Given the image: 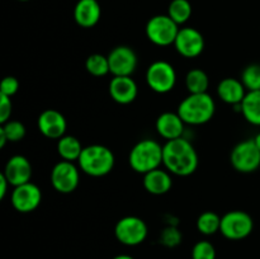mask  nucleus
<instances>
[{"label":"nucleus","instance_id":"nucleus-1","mask_svg":"<svg viewBox=\"0 0 260 259\" xmlns=\"http://www.w3.org/2000/svg\"><path fill=\"white\" fill-rule=\"evenodd\" d=\"M200 164L197 150L185 137L169 140L162 145V165L177 177H189Z\"/></svg>","mask_w":260,"mask_h":259},{"label":"nucleus","instance_id":"nucleus-2","mask_svg":"<svg viewBox=\"0 0 260 259\" xmlns=\"http://www.w3.org/2000/svg\"><path fill=\"white\" fill-rule=\"evenodd\" d=\"M177 112L185 124L201 126L213 118L216 103L208 93L189 94L180 102Z\"/></svg>","mask_w":260,"mask_h":259},{"label":"nucleus","instance_id":"nucleus-3","mask_svg":"<svg viewBox=\"0 0 260 259\" xmlns=\"http://www.w3.org/2000/svg\"><path fill=\"white\" fill-rule=\"evenodd\" d=\"M116 157L109 147L101 144H93L83 149L78 160L79 168L89 177L99 178L113 170Z\"/></svg>","mask_w":260,"mask_h":259},{"label":"nucleus","instance_id":"nucleus-4","mask_svg":"<svg viewBox=\"0 0 260 259\" xmlns=\"http://www.w3.org/2000/svg\"><path fill=\"white\" fill-rule=\"evenodd\" d=\"M128 164L139 174L157 169L162 164V146L156 140H140L129 151Z\"/></svg>","mask_w":260,"mask_h":259},{"label":"nucleus","instance_id":"nucleus-5","mask_svg":"<svg viewBox=\"0 0 260 259\" xmlns=\"http://www.w3.org/2000/svg\"><path fill=\"white\" fill-rule=\"evenodd\" d=\"M179 25L168 14L154 15L146 23L145 33L147 40L159 47H168L174 45L179 32Z\"/></svg>","mask_w":260,"mask_h":259},{"label":"nucleus","instance_id":"nucleus-6","mask_svg":"<svg viewBox=\"0 0 260 259\" xmlns=\"http://www.w3.org/2000/svg\"><path fill=\"white\" fill-rule=\"evenodd\" d=\"M146 83L152 91L157 94L170 93L177 84V71L174 66L164 60L150 63L146 70Z\"/></svg>","mask_w":260,"mask_h":259},{"label":"nucleus","instance_id":"nucleus-7","mask_svg":"<svg viewBox=\"0 0 260 259\" xmlns=\"http://www.w3.org/2000/svg\"><path fill=\"white\" fill-rule=\"evenodd\" d=\"M230 163L239 173L249 174L260 168V150L254 139H246L238 142L231 150Z\"/></svg>","mask_w":260,"mask_h":259},{"label":"nucleus","instance_id":"nucleus-8","mask_svg":"<svg viewBox=\"0 0 260 259\" xmlns=\"http://www.w3.org/2000/svg\"><path fill=\"white\" fill-rule=\"evenodd\" d=\"M254 230V220L241 210L229 211L221 217L220 233L229 240H243Z\"/></svg>","mask_w":260,"mask_h":259},{"label":"nucleus","instance_id":"nucleus-9","mask_svg":"<svg viewBox=\"0 0 260 259\" xmlns=\"http://www.w3.org/2000/svg\"><path fill=\"white\" fill-rule=\"evenodd\" d=\"M149 234L146 222L137 216H124L114 226V236L121 244L136 246L144 243Z\"/></svg>","mask_w":260,"mask_h":259},{"label":"nucleus","instance_id":"nucleus-10","mask_svg":"<svg viewBox=\"0 0 260 259\" xmlns=\"http://www.w3.org/2000/svg\"><path fill=\"white\" fill-rule=\"evenodd\" d=\"M50 179L56 192L62 195L73 193L80 183V168L76 167L74 161L61 160L53 165Z\"/></svg>","mask_w":260,"mask_h":259},{"label":"nucleus","instance_id":"nucleus-11","mask_svg":"<svg viewBox=\"0 0 260 259\" xmlns=\"http://www.w3.org/2000/svg\"><path fill=\"white\" fill-rule=\"evenodd\" d=\"M13 208L20 213H30L40 207L42 202V190L32 182L14 187L10 195Z\"/></svg>","mask_w":260,"mask_h":259},{"label":"nucleus","instance_id":"nucleus-12","mask_svg":"<svg viewBox=\"0 0 260 259\" xmlns=\"http://www.w3.org/2000/svg\"><path fill=\"white\" fill-rule=\"evenodd\" d=\"M109 70L113 76H131L136 71L139 58L129 46H117L109 52Z\"/></svg>","mask_w":260,"mask_h":259},{"label":"nucleus","instance_id":"nucleus-13","mask_svg":"<svg viewBox=\"0 0 260 259\" xmlns=\"http://www.w3.org/2000/svg\"><path fill=\"white\" fill-rule=\"evenodd\" d=\"M205 37L193 27H183L178 32L174 47L180 56L185 58L198 57L205 51Z\"/></svg>","mask_w":260,"mask_h":259},{"label":"nucleus","instance_id":"nucleus-14","mask_svg":"<svg viewBox=\"0 0 260 259\" xmlns=\"http://www.w3.org/2000/svg\"><path fill=\"white\" fill-rule=\"evenodd\" d=\"M38 131L45 137L58 140L65 136L68 122L65 116L57 109H45L37 118Z\"/></svg>","mask_w":260,"mask_h":259},{"label":"nucleus","instance_id":"nucleus-15","mask_svg":"<svg viewBox=\"0 0 260 259\" xmlns=\"http://www.w3.org/2000/svg\"><path fill=\"white\" fill-rule=\"evenodd\" d=\"M32 174V164L23 155H13L12 157H9L5 163L4 172H3V175L13 187L30 182Z\"/></svg>","mask_w":260,"mask_h":259},{"label":"nucleus","instance_id":"nucleus-16","mask_svg":"<svg viewBox=\"0 0 260 259\" xmlns=\"http://www.w3.org/2000/svg\"><path fill=\"white\" fill-rule=\"evenodd\" d=\"M108 91L116 103L126 106L135 102L139 94V86L131 76H113L109 81Z\"/></svg>","mask_w":260,"mask_h":259},{"label":"nucleus","instance_id":"nucleus-17","mask_svg":"<svg viewBox=\"0 0 260 259\" xmlns=\"http://www.w3.org/2000/svg\"><path fill=\"white\" fill-rule=\"evenodd\" d=\"M155 128L160 137L169 141V140L179 139L184 134L185 123L178 112H164L157 117L155 122Z\"/></svg>","mask_w":260,"mask_h":259},{"label":"nucleus","instance_id":"nucleus-18","mask_svg":"<svg viewBox=\"0 0 260 259\" xmlns=\"http://www.w3.org/2000/svg\"><path fill=\"white\" fill-rule=\"evenodd\" d=\"M102 17V8L98 0H79L74 8V19L81 28H93Z\"/></svg>","mask_w":260,"mask_h":259},{"label":"nucleus","instance_id":"nucleus-19","mask_svg":"<svg viewBox=\"0 0 260 259\" xmlns=\"http://www.w3.org/2000/svg\"><path fill=\"white\" fill-rule=\"evenodd\" d=\"M144 188L146 192L154 196H162L169 192L173 187V178L172 173L168 172L167 169H157L151 170V172L144 174V180H142Z\"/></svg>","mask_w":260,"mask_h":259},{"label":"nucleus","instance_id":"nucleus-20","mask_svg":"<svg viewBox=\"0 0 260 259\" xmlns=\"http://www.w3.org/2000/svg\"><path fill=\"white\" fill-rule=\"evenodd\" d=\"M246 93H248V90L244 86L243 81L239 80V79L225 78L217 85L218 98L225 103L231 104V106L241 104Z\"/></svg>","mask_w":260,"mask_h":259},{"label":"nucleus","instance_id":"nucleus-21","mask_svg":"<svg viewBox=\"0 0 260 259\" xmlns=\"http://www.w3.org/2000/svg\"><path fill=\"white\" fill-rule=\"evenodd\" d=\"M84 146L81 145L80 140L76 139L71 135H65L61 139L57 140L56 150H57L58 156L66 161H78L83 152Z\"/></svg>","mask_w":260,"mask_h":259},{"label":"nucleus","instance_id":"nucleus-22","mask_svg":"<svg viewBox=\"0 0 260 259\" xmlns=\"http://www.w3.org/2000/svg\"><path fill=\"white\" fill-rule=\"evenodd\" d=\"M241 114L250 124L260 126V90L246 93L241 102Z\"/></svg>","mask_w":260,"mask_h":259},{"label":"nucleus","instance_id":"nucleus-23","mask_svg":"<svg viewBox=\"0 0 260 259\" xmlns=\"http://www.w3.org/2000/svg\"><path fill=\"white\" fill-rule=\"evenodd\" d=\"M185 86L189 94L207 93L210 86V79L202 69H192L185 75Z\"/></svg>","mask_w":260,"mask_h":259},{"label":"nucleus","instance_id":"nucleus-24","mask_svg":"<svg viewBox=\"0 0 260 259\" xmlns=\"http://www.w3.org/2000/svg\"><path fill=\"white\" fill-rule=\"evenodd\" d=\"M221 229V217L213 211H205L197 218V230L202 235H215Z\"/></svg>","mask_w":260,"mask_h":259},{"label":"nucleus","instance_id":"nucleus-25","mask_svg":"<svg viewBox=\"0 0 260 259\" xmlns=\"http://www.w3.org/2000/svg\"><path fill=\"white\" fill-rule=\"evenodd\" d=\"M192 4L188 0H172L168 7V15L178 25L187 23L192 15Z\"/></svg>","mask_w":260,"mask_h":259},{"label":"nucleus","instance_id":"nucleus-26","mask_svg":"<svg viewBox=\"0 0 260 259\" xmlns=\"http://www.w3.org/2000/svg\"><path fill=\"white\" fill-rule=\"evenodd\" d=\"M85 69L90 75L95 76V78L106 76L107 74L111 73L108 56H104L102 53H91L86 58Z\"/></svg>","mask_w":260,"mask_h":259},{"label":"nucleus","instance_id":"nucleus-27","mask_svg":"<svg viewBox=\"0 0 260 259\" xmlns=\"http://www.w3.org/2000/svg\"><path fill=\"white\" fill-rule=\"evenodd\" d=\"M241 81L248 91L260 90V63H250L241 73Z\"/></svg>","mask_w":260,"mask_h":259},{"label":"nucleus","instance_id":"nucleus-28","mask_svg":"<svg viewBox=\"0 0 260 259\" xmlns=\"http://www.w3.org/2000/svg\"><path fill=\"white\" fill-rule=\"evenodd\" d=\"M182 240V231L178 229V225H167L160 233L159 241L165 248H177Z\"/></svg>","mask_w":260,"mask_h":259},{"label":"nucleus","instance_id":"nucleus-29","mask_svg":"<svg viewBox=\"0 0 260 259\" xmlns=\"http://www.w3.org/2000/svg\"><path fill=\"white\" fill-rule=\"evenodd\" d=\"M0 128L4 131V134L7 135V139L9 142H19L22 141L25 137V126L19 121H12L9 119L8 122L2 124Z\"/></svg>","mask_w":260,"mask_h":259},{"label":"nucleus","instance_id":"nucleus-30","mask_svg":"<svg viewBox=\"0 0 260 259\" xmlns=\"http://www.w3.org/2000/svg\"><path fill=\"white\" fill-rule=\"evenodd\" d=\"M192 259H216L215 245L208 240H200L192 248Z\"/></svg>","mask_w":260,"mask_h":259},{"label":"nucleus","instance_id":"nucleus-31","mask_svg":"<svg viewBox=\"0 0 260 259\" xmlns=\"http://www.w3.org/2000/svg\"><path fill=\"white\" fill-rule=\"evenodd\" d=\"M19 90V81L14 76H5L0 84V95H5L12 98Z\"/></svg>","mask_w":260,"mask_h":259},{"label":"nucleus","instance_id":"nucleus-32","mask_svg":"<svg viewBox=\"0 0 260 259\" xmlns=\"http://www.w3.org/2000/svg\"><path fill=\"white\" fill-rule=\"evenodd\" d=\"M13 111L12 98L5 95H0V123H5L10 119Z\"/></svg>","mask_w":260,"mask_h":259},{"label":"nucleus","instance_id":"nucleus-33","mask_svg":"<svg viewBox=\"0 0 260 259\" xmlns=\"http://www.w3.org/2000/svg\"><path fill=\"white\" fill-rule=\"evenodd\" d=\"M9 185H10V183L8 182V179L4 177V175H3V173H2V174H0V200H4L5 198Z\"/></svg>","mask_w":260,"mask_h":259},{"label":"nucleus","instance_id":"nucleus-34","mask_svg":"<svg viewBox=\"0 0 260 259\" xmlns=\"http://www.w3.org/2000/svg\"><path fill=\"white\" fill-rule=\"evenodd\" d=\"M7 142H9L7 139V135H5L4 131L0 128V149H4L5 145H7Z\"/></svg>","mask_w":260,"mask_h":259},{"label":"nucleus","instance_id":"nucleus-35","mask_svg":"<svg viewBox=\"0 0 260 259\" xmlns=\"http://www.w3.org/2000/svg\"><path fill=\"white\" fill-rule=\"evenodd\" d=\"M112 259H135L134 256L128 255V254H119V255H116L114 258Z\"/></svg>","mask_w":260,"mask_h":259},{"label":"nucleus","instance_id":"nucleus-36","mask_svg":"<svg viewBox=\"0 0 260 259\" xmlns=\"http://www.w3.org/2000/svg\"><path fill=\"white\" fill-rule=\"evenodd\" d=\"M254 141H255L256 146H258V149L260 150V132H259V134L255 135V137H254Z\"/></svg>","mask_w":260,"mask_h":259},{"label":"nucleus","instance_id":"nucleus-37","mask_svg":"<svg viewBox=\"0 0 260 259\" xmlns=\"http://www.w3.org/2000/svg\"><path fill=\"white\" fill-rule=\"evenodd\" d=\"M18 2H29V0H18Z\"/></svg>","mask_w":260,"mask_h":259}]
</instances>
